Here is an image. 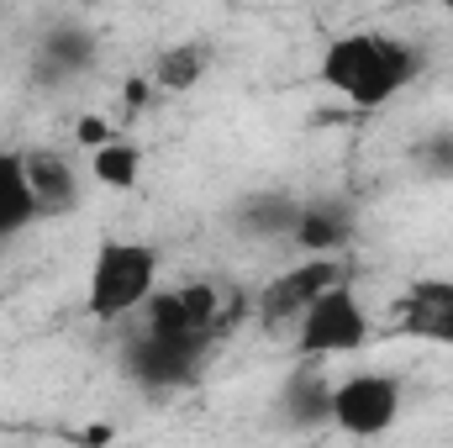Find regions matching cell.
<instances>
[{
	"mask_svg": "<svg viewBox=\"0 0 453 448\" xmlns=\"http://www.w3.org/2000/svg\"><path fill=\"white\" fill-rule=\"evenodd\" d=\"M422 48L411 37H395V32H380V27H353L338 32L322 58H317V80L348 101L353 112H380L390 106L395 96H406L422 74Z\"/></svg>",
	"mask_w": 453,
	"mask_h": 448,
	"instance_id": "cell-1",
	"label": "cell"
},
{
	"mask_svg": "<svg viewBox=\"0 0 453 448\" xmlns=\"http://www.w3.org/2000/svg\"><path fill=\"white\" fill-rule=\"evenodd\" d=\"M158 248L142 243V237H106L96 248V264H90V280H85V306L90 317L101 322H127V317H142V306L158 296Z\"/></svg>",
	"mask_w": 453,
	"mask_h": 448,
	"instance_id": "cell-2",
	"label": "cell"
},
{
	"mask_svg": "<svg viewBox=\"0 0 453 448\" xmlns=\"http://www.w3.org/2000/svg\"><path fill=\"white\" fill-rule=\"evenodd\" d=\"M369 337H374V322H369V312H364L353 280H342L327 296H317L311 312L296 322V348H301V359H311V364L358 353V348H369Z\"/></svg>",
	"mask_w": 453,
	"mask_h": 448,
	"instance_id": "cell-3",
	"label": "cell"
},
{
	"mask_svg": "<svg viewBox=\"0 0 453 448\" xmlns=\"http://www.w3.org/2000/svg\"><path fill=\"white\" fill-rule=\"evenodd\" d=\"M401 406H406V390L385 369H353L333 380V428L358 444L385 438L401 422Z\"/></svg>",
	"mask_w": 453,
	"mask_h": 448,
	"instance_id": "cell-4",
	"label": "cell"
},
{
	"mask_svg": "<svg viewBox=\"0 0 453 448\" xmlns=\"http://www.w3.org/2000/svg\"><path fill=\"white\" fill-rule=\"evenodd\" d=\"M232 322L226 290H217L211 280H185V285H158V296L142 306V333H164V337H201L217 343L222 328Z\"/></svg>",
	"mask_w": 453,
	"mask_h": 448,
	"instance_id": "cell-5",
	"label": "cell"
},
{
	"mask_svg": "<svg viewBox=\"0 0 453 448\" xmlns=\"http://www.w3.org/2000/svg\"><path fill=\"white\" fill-rule=\"evenodd\" d=\"M348 280L342 259H296L290 269H280L258 296H253V312L269 333H296V322L311 312L317 296H327L333 285Z\"/></svg>",
	"mask_w": 453,
	"mask_h": 448,
	"instance_id": "cell-6",
	"label": "cell"
},
{
	"mask_svg": "<svg viewBox=\"0 0 453 448\" xmlns=\"http://www.w3.org/2000/svg\"><path fill=\"white\" fill-rule=\"evenodd\" d=\"M217 343H201V337H164V333H137L127 337L121 348V369L148 385V390H174V385H190L206 359H211Z\"/></svg>",
	"mask_w": 453,
	"mask_h": 448,
	"instance_id": "cell-7",
	"label": "cell"
},
{
	"mask_svg": "<svg viewBox=\"0 0 453 448\" xmlns=\"http://www.w3.org/2000/svg\"><path fill=\"white\" fill-rule=\"evenodd\" d=\"M21 164H27V185H32L37 222L42 217H74L80 212L85 180H80V169H74L69 153H58V148H27Z\"/></svg>",
	"mask_w": 453,
	"mask_h": 448,
	"instance_id": "cell-8",
	"label": "cell"
},
{
	"mask_svg": "<svg viewBox=\"0 0 453 448\" xmlns=\"http://www.w3.org/2000/svg\"><path fill=\"white\" fill-rule=\"evenodd\" d=\"M395 328H401L406 337H422V343L453 348V280L449 274L411 280L406 296L395 301Z\"/></svg>",
	"mask_w": 453,
	"mask_h": 448,
	"instance_id": "cell-9",
	"label": "cell"
},
{
	"mask_svg": "<svg viewBox=\"0 0 453 448\" xmlns=\"http://www.w3.org/2000/svg\"><path fill=\"white\" fill-rule=\"evenodd\" d=\"M226 222H232V232H242L253 243H290L296 237V222H301V196H290L280 185L248 190V196L232 201Z\"/></svg>",
	"mask_w": 453,
	"mask_h": 448,
	"instance_id": "cell-10",
	"label": "cell"
},
{
	"mask_svg": "<svg viewBox=\"0 0 453 448\" xmlns=\"http://www.w3.org/2000/svg\"><path fill=\"white\" fill-rule=\"evenodd\" d=\"M280 417L290 428H333V375H322V364L301 359L285 380H280V396H274Z\"/></svg>",
	"mask_w": 453,
	"mask_h": 448,
	"instance_id": "cell-11",
	"label": "cell"
},
{
	"mask_svg": "<svg viewBox=\"0 0 453 448\" xmlns=\"http://www.w3.org/2000/svg\"><path fill=\"white\" fill-rule=\"evenodd\" d=\"M353 243V206L338 196H317V201H301V222L290 248H301L306 259H338L342 248Z\"/></svg>",
	"mask_w": 453,
	"mask_h": 448,
	"instance_id": "cell-12",
	"label": "cell"
},
{
	"mask_svg": "<svg viewBox=\"0 0 453 448\" xmlns=\"http://www.w3.org/2000/svg\"><path fill=\"white\" fill-rule=\"evenodd\" d=\"M96 53H101L96 32L69 21V27H58L37 42V80H74L96 64Z\"/></svg>",
	"mask_w": 453,
	"mask_h": 448,
	"instance_id": "cell-13",
	"label": "cell"
},
{
	"mask_svg": "<svg viewBox=\"0 0 453 448\" xmlns=\"http://www.w3.org/2000/svg\"><path fill=\"white\" fill-rule=\"evenodd\" d=\"M32 222H37V206H32L27 164H21V153H5L0 148V243L21 237Z\"/></svg>",
	"mask_w": 453,
	"mask_h": 448,
	"instance_id": "cell-14",
	"label": "cell"
},
{
	"mask_svg": "<svg viewBox=\"0 0 453 448\" xmlns=\"http://www.w3.org/2000/svg\"><path fill=\"white\" fill-rule=\"evenodd\" d=\"M206 69H211V48L206 42H174V48H164L153 58V85L164 96H185V90L201 85Z\"/></svg>",
	"mask_w": 453,
	"mask_h": 448,
	"instance_id": "cell-15",
	"label": "cell"
},
{
	"mask_svg": "<svg viewBox=\"0 0 453 448\" xmlns=\"http://www.w3.org/2000/svg\"><path fill=\"white\" fill-rule=\"evenodd\" d=\"M90 169H96V180H101V185H111V190H127V185L137 180V169H142V153H137L132 143L111 137V143H101V148L90 153Z\"/></svg>",
	"mask_w": 453,
	"mask_h": 448,
	"instance_id": "cell-16",
	"label": "cell"
},
{
	"mask_svg": "<svg viewBox=\"0 0 453 448\" xmlns=\"http://www.w3.org/2000/svg\"><path fill=\"white\" fill-rule=\"evenodd\" d=\"M417 164L427 169V174H453V137H427V143H417Z\"/></svg>",
	"mask_w": 453,
	"mask_h": 448,
	"instance_id": "cell-17",
	"label": "cell"
}]
</instances>
